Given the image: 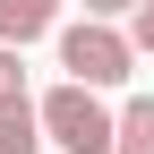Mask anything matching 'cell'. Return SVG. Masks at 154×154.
Instances as JSON below:
<instances>
[{
    "label": "cell",
    "instance_id": "1",
    "mask_svg": "<svg viewBox=\"0 0 154 154\" xmlns=\"http://www.w3.org/2000/svg\"><path fill=\"white\" fill-rule=\"evenodd\" d=\"M60 69L77 77V86L111 94V86L137 77V43H128L120 17H69V26H60Z\"/></svg>",
    "mask_w": 154,
    "mask_h": 154
},
{
    "label": "cell",
    "instance_id": "2",
    "mask_svg": "<svg viewBox=\"0 0 154 154\" xmlns=\"http://www.w3.org/2000/svg\"><path fill=\"white\" fill-rule=\"evenodd\" d=\"M34 111H43V146L51 154H111V137H120V111L94 86H77V77H60Z\"/></svg>",
    "mask_w": 154,
    "mask_h": 154
},
{
    "label": "cell",
    "instance_id": "3",
    "mask_svg": "<svg viewBox=\"0 0 154 154\" xmlns=\"http://www.w3.org/2000/svg\"><path fill=\"white\" fill-rule=\"evenodd\" d=\"M43 34H60V0H0V43H43Z\"/></svg>",
    "mask_w": 154,
    "mask_h": 154
},
{
    "label": "cell",
    "instance_id": "4",
    "mask_svg": "<svg viewBox=\"0 0 154 154\" xmlns=\"http://www.w3.org/2000/svg\"><path fill=\"white\" fill-rule=\"evenodd\" d=\"M0 154H43V111H34V94L0 103Z\"/></svg>",
    "mask_w": 154,
    "mask_h": 154
},
{
    "label": "cell",
    "instance_id": "5",
    "mask_svg": "<svg viewBox=\"0 0 154 154\" xmlns=\"http://www.w3.org/2000/svg\"><path fill=\"white\" fill-rule=\"evenodd\" d=\"M111 154H154V94H128V103H120V137H111Z\"/></svg>",
    "mask_w": 154,
    "mask_h": 154
},
{
    "label": "cell",
    "instance_id": "6",
    "mask_svg": "<svg viewBox=\"0 0 154 154\" xmlns=\"http://www.w3.org/2000/svg\"><path fill=\"white\" fill-rule=\"evenodd\" d=\"M17 94H26V51L0 43V103H17Z\"/></svg>",
    "mask_w": 154,
    "mask_h": 154
},
{
    "label": "cell",
    "instance_id": "7",
    "mask_svg": "<svg viewBox=\"0 0 154 154\" xmlns=\"http://www.w3.org/2000/svg\"><path fill=\"white\" fill-rule=\"evenodd\" d=\"M128 43H137V60H154V0L128 9Z\"/></svg>",
    "mask_w": 154,
    "mask_h": 154
},
{
    "label": "cell",
    "instance_id": "8",
    "mask_svg": "<svg viewBox=\"0 0 154 154\" xmlns=\"http://www.w3.org/2000/svg\"><path fill=\"white\" fill-rule=\"evenodd\" d=\"M137 0H86V17H128Z\"/></svg>",
    "mask_w": 154,
    "mask_h": 154
}]
</instances>
